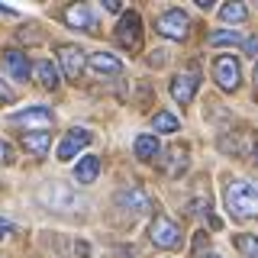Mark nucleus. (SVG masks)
<instances>
[{"instance_id":"nucleus-12","label":"nucleus","mask_w":258,"mask_h":258,"mask_svg":"<svg viewBox=\"0 0 258 258\" xmlns=\"http://www.w3.org/2000/svg\"><path fill=\"white\" fill-rule=\"evenodd\" d=\"M4 64H7V71H10L16 81L29 78V58L20 52V48H7V52H4Z\"/></svg>"},{"instance_id":"nucleus-14","label":"nucleus","mask_w":258,"mask_h":258,"mask_svg":"<svg viewBox=\"0 0 258 258\" xmlns=\"http://www.w3.org/2000/svg\"><path fill=\"white\" fill-rule=\"evenodd\" d=\"M97 174H100V158L97 155H84L78 161V168H75V181L78 184H91Z\"/></svg>"},{"instance_id":"nucleus-10","label":"nucleus","mask_w":258,"mask_h":258,"mask_svg":"<svg viewBox=\"0 0 258 258\" xmlns=\"http://www.w3.org/2000/svg\"><path fill=\"white\" fill-rule=\"evenodd\" d=\"M58 61H61L64 75H68L71 81H78L81 71H84V52H81L78 45H61L58 48Z\"/></svg>"},{"instance_id":"nucleus-25","label":"nucleus","mask_w":258,"mask_h":258,"mask_svg":"<svg viewBox=\"0 0 258 258\" xmlns=\"http://www.w3.org/2000/svg\"><path fill=\"white\" fill-rule=\"evenodd\" d=\"M190 213H210V200H194V204H190Z\"/></svg>"},{"instance_id":"nucleus-29","label":"nucleus","mask_w":258,"mask_h":258,"mask_svg":"<svg viewBox=\"0 0 258 258\" xmlns=\"http://www.w3.org/2000/svg\"><path fill=\"white\" fill-rule=\"evenodd\" d=\"M103 7H107L110 13H116V10H119V0H107V4H103Z\"/></svg>"},{"instance_id":"nucleus-11","label":"nucleus","mask_w":258,"mask_h":258,"mask_svg":"<svg viewBox=\"0 0 258 258\" xmlns=\"http://www.w3.org/2000/svg\"><path fill=\"white\" fill-rule=\"evenodd\" d=\"M87 142H91V133H87V129H71V133L64 136V142L58 145V161L75 158V152H78V149H84Z\"/></svg>"},{"instance_id":"nucleus-24","label":"nucleus","mask_w":258,"mask_h":258,"mask_svg":"<svg viewBox=\"0 0 258 258\" xmlns=\"http://www.w3.org/2000/svg\"><path fill=\"white\" fill-rule=\"evenodd\" d=\"M0 161H7V165H10V161H16V158H13V149H10L4 139H0Z\"/></svg>"},{"instance_id":"nucleus-15","label":"nucleus","mask_w":258,"mask_h":258,"mask_svg":"<svg viewBox=\"0 0 258 258\" xmlns=\"http://www.w3.org/2000/svg\"><path fill=\"white\" fill-rule=\"evenodd\" d=\"M91 68L97 71V75H103V71H107V75H119L123 64H119V58H113L110 52H94L91 55Z\"/></svg>"},{"instance_id":"nucleus-2","label":"nucleus","mask_w":258,"mask_h":258,"mask_svg":"<svg viewBox=\"0 0 258 258\" xmlns=\"http://www.w3.org/2000/svg\"><path fill=\"white\" fill-rule=\"evenodd\" d=\"M39 200H42L45 207L52 210H61V213H71V210H78V194L68 187V184L61 181H48L42 184V190H39Z\"/></svg>"},{"instance_id":"nucleus-20","label":"nucleus","mask_w":258,"mask_h":258,"mask_svg":"<svg viewBox=\"0 0 258 258\" xmlns=\"http://www.w3.org/2000/svg\"><path fill=\"white\" fill-rule=\"evenodd\" d=\"M207 42H210V45H239L242 36H239L236 29H220V32H213Z\"/></svg>"},{"instance_id":"nucleus-26","label":"nucleus","mask_w":258,"mask_h":258,"mask_svg":"<svg viewBox=\"0 0 258 258\" xmlns=\"http://www.w3.org/2000/svg\"><path fill=\"white\" fill-rule=\"evenodd\" d=\"M242 45H245V52H248V55H258V39H255V36H252V39H245Z\"/></svg>"},{"instance_id":"nucleus-3","label":"nucleus","mask_w":258,"mask_h":258,"mask_svg":"<svg viewBox=\"0 0 258 258\" xmlns=\"http://www.w3.org/2000/svg\"><path fill=\"white\" fill-rule=\"evenodd\" d=\"M149 232H152V242L158 248H177L181 245V226L174 220H168V216H155Z\"/></svg>"},{"instance_id":"nucleus-21","label":"nucleus","mask_w":258,"mask_h":258,"mask_svg":"<svg viewBox=\"0 0 258 258\" xmlns=\"http://www.w3.org/2000/svg\"><path fill=\"white\" fill-rule=\"evenodd\" d=\"M220 16H223L226 23H242L248 16V10L242 4H226V7H220Z\"/></svg>"},{"instance_id":"nucleus-32","label":"nucleus","mask_w":258,"mask_h":258,"mask_svg":"<svg viewBox=\"0 0 258 258\" xmlns=\"http://www.w3.org/2000/svg\"><path fill=\"white\" fill-rule=\"evenodd\" d=\"M207 258H220V255H207Z\"/></svg>"},{"instance_id":"nucleus-19","label":"nucleus","mask_w":258,"mask_h":258,"mask_svg":"<svg viewBox=\"0 0 258 258\" xmlns=\"http://www.w3.org/2000/svg\"><path fill=\"white\" fill-rule=\"evenodd\" d=\"M152 126H155V133H177V126H181V119L174 116V113H155L152 116Z\"/></svg>"},{"instance_id":"nucleus-4","label":"nucleus","mask_w":258,"mask_h":258,"mask_svg":"<svg viewBox=\"0 0 258 258\" xmlns=\"http://www.w3.org/2000/svg\"><path fill=\"white\" fill-rule=\"evenodd\" d=\"M213 78H216V84H220L223 91H236L239 81H242L239 61L232 58V55H220V58L213 61Z\"/></svg>"},{"instance_id":"nucleus-6","label":"nucleus","mask_w":258,"mask_h":258,"mask_svg":"<svg viewBox=\"0 0 258 258\" xmlns=\"http://www.w3.org/2000/svg\"><path fill=\"white\" fill-rule=\"evenodd\" d=\"M116 39H119L123 48H139V42H142V20H139V13H126L123 20H119Z\"/></svg>"},{"instance_id":"nucleus-23","label":"nucleus","mask_w":258,"mask_h":258,"mask_svg":"<svg viewBox=\"0 0 258 258\" xmlns=\"http://www.w3.org/2000/svg\"><path fill=\"white\" fill-rule=\"evenodd\" d=\"M236 245H239L242 255L258 258V239H255V236H236Z\"/></svg>"},{"instance_id":"nucleus-1","label":"nucleus","mask_w":258,"mask_h":258,"mask_svg":"<svg viewBox=\"0 0 258 258\" xmlns=\"http://www.w3.org/2000/svg\"><path fill=\"white\" fill-rule=\"evenodd\" d=\"M226 207L232 216H258V190L248 181H229L226 184Z\"/></svg>"},{"instance_id":"nucleus-30","label":"nucleus","mask_w":258,"mask_h":258,"mask_svg":"<svg viewBox=\"0 0 258 258\" xmlns=\"http://www.w3.org/2000/svg\"><path fill=\"white\" fill-rule=\"evenodd\" d=\"M252 158H255V161H258V142H255V149H252Z\"/></svg>"},{"instance_id":"nucleus-16","label":"nucleus","mask_w":258,"mask_h":258,"mask_svg":"<svg viewBox=\"0 0 258 258\" xmlns=\"http://www.w3.org/2000/svg\"><path fill=\"white\" fill-rule=\"evenodd\" d=\"M48 142H52V136H48V133H39V129H36V133H23V145H26L36 158H42L45 152H48Z\"/></svg>"},{"instance_id":"nucleus-18","label":"nucleus","mask_w":258,"mask_h":258,"mask_svg":"<svg viewBox=\"0 0 258 258\" xmlns=\"http://www.w3.org/2000/svg\"><path fill=\"white\" fill-rule=\"evenodd\" d=\"M36 78L42 87H52V91L58 87V71H55L52 61H36Z\"/></svg>"},{"instance_id":"nucleus-28","label":"nucleus","mask_w":258,"mask_h":258,"mask_svg":"<svg viewBox=\"0 0 258 258\" xmlns=\"http://www.w3.org/2000/svg\"><path fill=\"white\" fill-rule=\"evenodd\" d=\"M10 232H13V226L7 223V220H0V239H7V236H10Z\"/></svg>"},{"instance_id":"nucleus-13","label":"nucleus","mask_w":258,"mask_h":258,"mask_svg":"<svg viewBox=\"0 0 258 258\" xmlns=\"http://www.w3.org/2000/svg\"><path fill=\"white\" fill-rule=\"evenodd\" d=\"M64 23H68V26H75V29H84V32H94L97 29L94 13L87 10V7H78V4L64 10Z\"/></svg>"},{"instance_id":"nucleus-7","label":"nucleus","mask_w":258,"mask_h":258,"mask_svg":"<svg viewBox=\"0 0 258 258\" xmlns=\"http://www.w3.org/2000/svg\"><path fill=\"white\" fill-rule=\"evenodd\" d=\"M116 204L123 207V210H133V213H149V210H152V197L142 187L129 184V187H123V190L116 194Z\"/></svg>"},{"instance_id":"nucleus-9","label":"nucleus","mask_w":258,"mask_h":258,"mask_svg":"<svg viewBox=\"0 0 258 258\" xmlns=\"http://www.w3.org/2000/svg\"><path fill=\"white\" fill-rule=\"evenodd\" d=\"M52 110H45V107H32V110H23V113H13L10 116V123L16 126H39V133H45V126H52Z\"/></svg>"},{"instance_id":"nucleus-17","label":"nucleus","mask_w":258,"mask_h":258,"mask_svg":"<svg viewBox=\"0 0 258 258\" xmlns=\"http://www.w3.org/2000/svg\"><path fill=\"white\" fill-rule=\"evenodd\" d=\"M161 152V145H158V139L155 136H139L136 139V158H142V161H152Z\"/></svg>"},{"instance_id":"nucleus-27","label":"nucleus","mask_w":258,"mask_h":258,"mask_svg":"<svg viewBox=\"0 0 258 258\" xmlns=\"http://www.w3.org/2000/svg\"><path fill=\"white\" fill-rule=\"evenodd\" d=\"M0 100H13V91L4 84V81H0Z\"/></svg>"},{"instance_id":"nucleus-5","label":"nucleus","mask_w":258,"mask_h":258,"mask_svg":"<svg viewBox=\"0 0 258 258\" xmlns=\"http://www.w3.org/2000/svg\"><path fill=\"white\" fill-rule=\"evenodd\" d=\"M187 26H190V20H187L184 10H168L165 16H158V23H155V29L168 39H184L187 36Z\"/></svg>"},{"instance_id":"nucleus-22","label":"nucleus","mask_w":258,"mask_h":258,"mask_svg":"<svg viewBox=\"0 0 258 258\" xmlns=\"http://www.w3.org/2000/svg\"><path fill=\"white\" fill-rule=\"evenodd\" d=\"M187 168V149H171V165H168V174L177 177Z\"/></svg>"},{"instance_id":"nucleus-8","label":"nucleus","mask_w":258,"mask_h":258,"mask_svg":"<svg viewBox=\"0 0 258 258\" xmlns=\"http://www.w3.org/2000/svg\"><path fill=\"white\" fill-rule=\"evenodd\" d=\"M197 87H200V78H197V71H184V75H177L171 81V97L177 103H190L194 100V94H197Z\"/></svg>"},{"instance_id":"nucleus-31","label":"nucleus","mask_w":258,"mask_h":258,"mask_svg":"<svg viewBox=\"0 0 258 258\" xmlns=\"http://www.w3.org/2000/svg\"><path fill=\"white\" fill-rule=\"evenodd\" d=\"M255 87H258V64H255Z\"/></svg>"}]
</instances>
